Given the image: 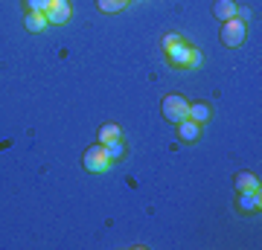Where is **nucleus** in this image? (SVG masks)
Wrapping results in <instances>:
<instances>
[{
  "label": "nucleus",
  "mask_w": 262,
  "mask_h": 250,
  "mask_svg": "<svg viewBox=\"0 0 262 250\" xmlns=\"http://www.w3.org/2000/svg\"><path fill=\"white\" fill-rule=\"evenodd\" d=\"M82 166H84V172H91V175H105L114 163H111V157H108V148H105L102 143H94V146L84 151Z\"/></svg>",
  "instance_id": "obj_1"
},
{
  "label": "nucleus",
  "mask_w": 262,
  "mask_h": 250,
  "mask_svg": "<svg viewBox=\"0 0 262 250\" xmlns=\"http://www.w3.org/2000/svg\"><path fill=\"white\" fill-rule=\"evenodd\" d=\"M160 111H163V117H166L169 122H184L189 120V102L181 96V93H169V96H163V102H160Z\"/></svg>",
  "instance_id": "obj_2"
},
{
  "label": "nucleus",
  "mask_w": 262,
  "mask_h": 250,
  "mask_svg": "<svg viewBox=\"0 0 262 250\" xmlns=\"http://www.w3.org/2000/svg\"><path fill=\"white\" fill-rule=\"evenodd\" d=\"M245 35H248V27H245V20L239 18H230V20H222V44L236 50V47H242Z\"/></svg>",
  "instance_id": "obj_3"
},
{
  "label": "nucleus",
  "mask_w": 262,
  "mask_h": 250,
  "mask_svg": "<svg viewBox=\"0 0 262 250\" xmlns=\"http://www.w3.org/2000/svg\"><path fill=\"white\" fill-rule=\"evenodd\" d=\"M44 15H47L50 27H61V24H67V20H70L73 6H70V0H50L47 9H44Z\"/></svg>",
  "instance_id": "obj_4"
},
{
  "label": "nucleus",
  "mask_w": 262,
  "mask_h": 250,
  "mask_svg": "<svg viewBox=\"0 0 262 250\" xmlns=\"http://www.w3.org/2000/svg\"><path fill=\"white\" fill-rule=\"evenodd\" d=\"M189 56H192V44H187L184 38H181L178 44H172L166 50V58L172 67H181V70H189Z\"/></svg>",
  "instance_id": "obj_5"
},
{
  "label": "nucleus",
  "mask_w": 262,
  "mask_h": 250,
  "mask_svg": "<svg viewBox=\"0 0 262 250\" xmlns=\"http://www.w3.org/2000/svg\"><path fill=\"white\" fill-rule=\"evenodd\" d=\"M236 207H239L242 213H259V207H262L259 189H256V192H239V198H236Z\"/></svg>",
  "instance_id": "obj_6"
},
{
  "label": "nucleus",
  "mask_w": 262,
  "mask_h": 250,
  "mask_svg": "<svg viewBox=\"0 0 262 250\" xmlns=\"http://www.w3.org/2000/svg\"><path fill=\"white\" fill-rule=\"evenodd\" d=\"M233 186H236V192H256L259 189V177L251 175V172H236Z\"/></svg>",
  "instance_id": "obj_7"
},
{
  "label": "nucleus",
  "mask_w": 262,
  "mask_h": 250,
  "mask_svg": "<svg viewBox=\"0 0 262 250\" xmlns=\"http://www.w3.org/2000/svg\"><path fill=\"white\" fill-rule=\"evenodd\" d=\"M189 120L198 122V125H204V122L213 120V108L207 102H189Z\"/></svg>",
  "instance_id": "obj_8"
},
{
  "label": "nucleus",
  "mask_w": 262,
  "mask_h": 250,
  "mask_svg": "<svg viewBox=\"0 0 262 250\" xmlns=\"http://www.w3.org/2000/svg\"><path fill=\"white\" fill-rule=\"evenodd\" d=\"M96 140H99L102 146H108V143H114V140H122V128L117 125V122H105V125H99Z\"/></svg>",
  "instance_id": "obj_9"
},
{
  "label": "nucleus",
  "mask_w": 262,
  "mask_h": 250,
  "mask_svg": "<svg viewBox=\"0 0 262 250\" xmlns=\"http://www.w3.org/2000/svg\"><path fill=\"white\" fill-rule=\"evenodd\" d=\"M24 27H27L29 32H44V29L50 27L47 15H44V12H27V15H24Z\"/></svg>",
  "instance_id": "obj_10"
},
{
  "label": "nucleus",
  "mask_w": 262,
  "mask_h": 250,
  "mask_svg": "<svg viewBox=\"0 0 262 250\" xmlns=\"http://www.w3.org/2000/svg\"><path fill=\"white\" fill-rule=\"evenodd\" d=\"M236 12H239L236 0H215V6H213V15H215L219 20H230V18H236Z\"/></svg>",
  "instance_id": "obj_11"
},
{
  "label": "nucleus",
  "mask_w": 262,
  "mask_h": 250,
  "mask_svg": "<svg viewBox=\"0 0 262 250\" xmlns=\"http://www.w3.org/2000/svg\"><path fill=\"white\" fill-rule=\"evenodd\" d=\"M178 137L184 140V143H195V140L201 137V125H198V122H192V120L178 122Z\"/></svg>",
  "instance_id": "obj_12"
},
{
  "label": "nucleus",
  "mask_w": 262,
  "mask_h": 250,
  "mask_svg": "<svg viewBox=\"0 0 262 250\" xmlns=\"http://www.w3.org/2000/svg\"><path fill=\"white\" fill-rule=\"evenodd\" d=\"M96 6L105 12V15H114V12H122L128 6V0H96Z\"/></svg>",
  "instance_id": "obj_13"
},
{
  "label": "nucleus",
  "mask_w": 262,
  "mask_h": 250,
  "mask_svg": "<svg viewBox=\"0 0 262 250\" xmlns=\"http://www.w3.org/2000/svg\"><path fill=\"white\" fill-rule=\"evenodd\" d=\"M108 157H111V163H120L122 157H125V143L122 140H114V143H108Z\"/></svg>",
  "instance_id": "obj_14"
},
{
  "label": "nucleus",
  "mask_w": 262,
  "mask_h": 250,
  "mask_svg": "<svg viewBox=\"0 0 262 250\" xmlns=\"http://www.w3.org/2000/svg\"><path fill=\"white\" fill-rule=\"evenodd\" d=\"M24 3H27V12H44L50 0H24Z\"/></svg>",
  "instance_id": "obj_15"
},
{
  "label": "nucleus",
  "mask_w": 262,
  "mask_h": 250,
  "mask_svg": "<svg viewBox=\"0 0 262 250\" xmlns=\"http://www.w3.org/2000/svg\"><path fill=\"white\" fill-rule=\"evenodd\" d=\"M178 41H181V35H178V32H169V35H163L160 47H163V50H169V47H172V44H178Z\"/></svg>",
  "instance_id": "obj_16"
},
{
  "label": "nucleus",
  "mask_w": 262,
  "mask_h": 250,
  "mask_svg": "<svg viewBox=\"0 0 262 250\" xmlns=\"http://www.w3.org/2000/svg\"><path fill=\"white\" fill-rule=\"evenodd\" d=\"M195 67H201V50H195V47H192V56H189V70H195Z\"/></svg>",
  "instance_id": "obj_17"
}]
</instances>
